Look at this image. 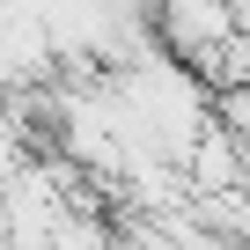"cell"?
<instances>
[{"label":"cell","instance_id":"6da1fadb","mask_svg":"<svg viewBox=\"0 0 250 250\" xmlns=\"http://www.w3.org/2000/svg\"><path fill=\"white\" fill-rule=\"evenodd\" d=\"M155 37L184 66H199L213 88L250 81V30L235 15V0H155Z\"/></svg>","mask_w":250,"mask_h":250},{"label":"cell","instance_id":"7a4b0ae2","mask_svg":"<svg viewBox=\"0 0 250 250\" xmlns=\"http://www.w3.org/2000/svg\"><path fill=\"white\" fill-rule=\"evenodd\" d=\"M184 177H191V191H235V184H250V177H243V133H235L228 118H213L206 133L191 140Z\"/></svg>","mask_w":250,"mask_h":250}]
</instances>
